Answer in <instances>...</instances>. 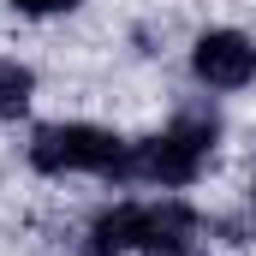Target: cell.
I'll list each match as a JSON object with an SVG mask.
<instances>
[{"mask_svg":"<svg viewBox=\"0 0 256 256\" xmlns=\"http://www.w3.org/2000/svg\"><path fill=\"white\" fill-rule=\"evenodd\" d=\"M30 161L42 173H108L126 161V149L102 126H42L30 143Z\"/></svg>","mask_w":256,"mask_h":256,"instance_id":"obj_1","label":"cell"},{"mask_svg":"<svg viewBox=\"0 0 256 256\" xmlns=\"http://www.w3.org/2000/svg\"><path fill=\"white\" fill-rule=\"evenodd\" d=\"M208 137H214L208 126H179V131H167V137H149V143H143L131 161H120V167L137 173V179H155V185H191L196 167H202Z\"/></svg>","mask_w":256,"mask_h":256,"instance_id":"obj_2","label":"cell"},{"mask_svg":"<svg viewBox=\"0 0 256 256\" xmlns=\"http://www.w3.org/2000/svg\"><path fill=\"white\" fill-rule=\"evenodd\" d=\"M191 66H196L202 84H214V90H238V84L256 78V42L238 36V30H208V36H196Z\"/></svg>","mask_w":256,"mask_h":256,"instance_id":"obj_3","label":"cell"},{"mask_svg":"<svg viewBox=\"0 0 256 256\" xmlns=\"http://www.w3.org/2000/svg\"><path fill=\"white\" fill-rule=\"evenodd\" d=\"M30 108V72L12 60H0V114L12 120V114H24Z\"/></svg>","mask_w":256,"mask_h":256,"instance_id":"obj_4","label":"cell"},{"mask_svg":"<svg viewBox=\"0 0 256 256\" xmlns=\"http://www.w3.org/2000/svg\"><path fill=\"white\" fill-rule=\"evenodd\" d=\"M149 250H155V256H196V250H191V238H185V232H173V238H155Z\"/></svg>","mask_w":256,"mask_h":256,"instance_id":"obj_5","label":"cell"},{"mask_svg":"<svg viewBox=\"0 0 256 256\" xmlns=\"http://www.w3.org/2000/svg\"><path fill=\"white\" fill-rule=\"evenodd\" d=\"M12 6H18V12H36V18H42V12H66V6H78V0H12Z\"/></svg>","mask_w":256,"mask_h":256,"instance_id":"obj_6","label":"cell"}]
</instances>
